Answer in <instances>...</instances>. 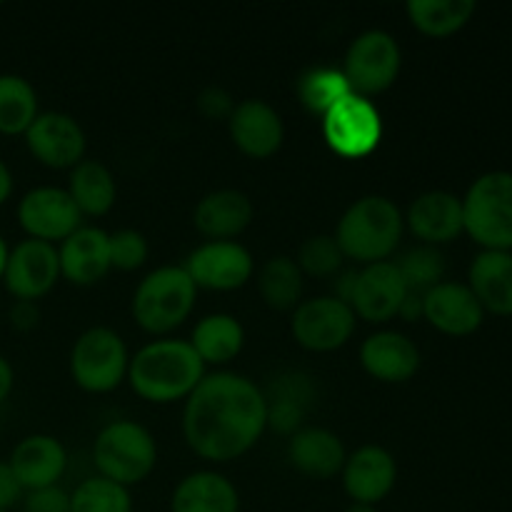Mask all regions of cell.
Listing matches in <instances>:
<instances>
[{
	"mask_svg": "<svg viewBox=\"0 0 512 512\" xmlns=\"http://www.w3.org/2000/svg\"><path fill=\"white\" fill-rule=\"evenodd\" d=\"M345 450L343 440L328 428H300L298 433L290 435L288 440V460L298 473L313 480H330L343 473Z\"/></svg>",
	"mask_w": 512,
	"mask_h": 512,
	"instance_id": "24",
	"label": "cell"
},
{
	"mask_svg": "<svg viewBox=\"0 0 512 512\" xmlns=\"http://www.w3.org/2000/svg\"><path fill=\"white\" fill-rule=\"evenodd\" d=\"M228 133L235 148L253 160H268L283 148L285 123L278 110L263 98H245L235 103L228 118Z\"/></svg>",
	"mask_w": 512,
	"mask_h": 512,
	"instance_id": "17",
	"label": "cell"
},
{
	"mask_svg": "<svg viewBox=\"0 0 512 512\" xmlns=\"http://www.w3.org/2000/svg\"><path fill=\"white\" fill-rule=\"evenodd\" d=\"M468 288L485 313L512 315V253L480 250L468 268Z\"/></svg>",
	"mask_w": 512,
	"mask_h": 512,
	"instance_id": "25",
	"label": "cell"
},
{
	"mask_svg": "<svg viewBox=\"0 0 512 512\" xmlns=\"http://www.w3.org/2000/svg\"><path fill=\"white\" fill-rule=\"evenodd\" d=\"M400 275L405 280V288L413 295H425L430 288L445 280V255L433 245H415L408 253L395 260Z\"/></svg>",
	"mask_w": 512,
	"mask_h": 512,
	"instance_id": "34",
	"label": "cell"
},
{
	"mask_svg": "<svg viewBox=\"0 0 512 512\" xmlns=\"http://www.w3.org/2000/svg\"><path fill=\"white\" fill-rule=\"evenodd\" d=\"M190 345L208 365H228L243 353L245 348V328L235 315L230 313H210L195 323Z\"/></svg>",
	"mask_w": 512,
	"mask_h": 512,
	"instance_id": "28",
	"label": "cell"
},
{
	"mask_svg": "<svg viewBox=\"0 0 512 512\" xmlns=\"http://www.w3.org/2000/svg\"><path fill=\"white\" fill-rule=\"evenodd\" d=\"M255 218L253 200L235 188H220L203 195L193 210V225L208 240H235Z\"/></svg>",
	"mask_w": 512,
	"mask_h": 512,
	"instance_id": "23",
	"label": "cell"
},
{
	"mask_svg": "<svg viewBox=\"0 0 512 512\" xmlns=\"http://www.w3.org/2000/svg\"><path fill=\"white\" fill-rule=\"evenodd\" d=\"M268 430L265 390L240 373H205L183 408V438L198 458L230 463L258 445Z\"/></svg>",
	"mask_w": 512,
	"mask_h": 512,
	"instance_id": "1",
	"label": "cell"
},
{
	"mask_svg": "<svg viewBox=\"0 0 512 512\" xmlns=\"http://www.w3.org/2000/svg\"><path fill=\"white\" fill-rule=\"evenodd\" d=\"M475 0H408L410 25L428 38H450L475 15Z\"/></svg>",
	"mask_w": 512,
	"mask_h": 512,
	"instance_id": "30",
	"label": "cell"
},
{
	"mask_svg": "<svg viewBox=\"0 0 512 512\" xmlns=\"http://www.w3.org/2000/svg\"><path fill=\"white\" fill-rule=\"evenodd\" d=\"M38 115L33 83L18 73H0V135H25Z\"/></svg>",
	"mask_w": 512,
	"mask_h": 512,
	"instance_id": "32",
	"label": "cell"
},
{
	"mask_svg": "<svg viewBox=\"0 0 512 512\" xmlns=\"http://www.w3.org/2000/svg\"><path fill=\"white\" fill-rule=\"evenodd\" d=\"M93 463L100 478L130 490L148 480L158 465V443L145 425L113 420L95 435Z\"/></svg>",
	"mask_w": 512,
	"mask_h": 512,
	"instance_id": "5",
	"label": "cell"
},
{
	"mask_svg": "<svg viewBox=\"0 0 512 512\" xmlns=\"http://www.w3.org/2000/svg\"><path fill=\"white\" fill-rule=\"evenodd\" d=\"M305 275L290 255H275L258 270V293L273 310H295L303 300Z\"/></svg>",
	"mask_w": 512,
	"mask_h": 512,
	"instance_id": "31",
	"label": "cell"
},
{
	"mask_svg": "<svg viewBox=\"0 0 512 512\" xmlns=\"http://www.w3.org/2000/svg\"><path fill=\"white\" fill-rule=\"evenodd\" d=\"M315 400V385L305 373H283L270 383L265 393L268 403V428L278 435H295L305 423Z\"/></svg>",
	"mask_w": 512,
	"mask_h": 512,
	"instance_id": "27",
	"label": "cell"
},
{
	"mask_svg": "<svg viewBox=\"0 0 512 512\" xmlns=\"http://www.w3.org/2000/svg\"><path fill=\"white\" fill-rule=\"evenodd\" d=\"M403 65L400 45L388 30L370 28L365 33L355 35L353 43L345 50L343 75L348 80L350 90L363 98L385 93L395 85Z\"/></svg>",
	"mask_w": 512,
	"mask_h": 512,
	"instance_id": "8",
	"label": "cell"
},
{
	"mask_svg": "<svg viewBox=\"0 0 512 512\" xmlns=\"http://www.w3.org/2000/svg\"><path fill=\"white\" fill-rule=\"evenodd\" d=\"M183 268L198 290L233 293L250 283L255 260L238 240H205L188 255Z\"/></svg>",
	"mask_w": 512,
	"mask_h": 512,
	"instance_id": "11",
	"label": "cell"
},
{
	"mask_svg": "<svg viewBox=\"0 0 512 512\" xmlns=\"http://www.w3.org/2000/svg\"><path fill=\"white\" fill-rule=\"evenodd\" d=\"M345 512H378V508L375 505H363V503H350L348 508H345Z\"/></svg>",
	"mask_w": 512,
	"mask_h": 512,
	"instance_id": "47",
	"label": "cell"
},
{
	"mask_svg": "<svg viewBox=\"0 0 512 512\" xmlns=\"http://www.w3.org/2000/svg\"><path fill=\"white\" fill-rule=\"evenodd\" d=\"M15 218L23 233L33 240L60 245L68 235L83 225V215L75 208L68 190L58 185H38L30 188L18 200Z\"/></svg>",
	"mask_w": 512,
	"mask_h": 512,
	"instance_id": "12",
	"label": "cell"
},
{
	"mask_svg": "<svg viewBox=\"0 0 512 512\" xmlns=\"http://www.w3.org/2000/svg\"><path fill=\"white\" fill-rule=\"evenodd\" d=\"M403 230V210L395 200L385 195H363L340 215L333 238L338 240L345 260H353L363 268L390 260L403 240Z\"/></svg>",
	"mask_w": 512,
	"mask_h": 512,
	"instance_id": "3",
	"label": "cell"
},
{
	"mask_svg": "<svg viewBox=\"0 0 512 512\" xmlns=\"http://www.w3.org/2000/svg\"><path fill=\"white\" fill-rule=\"evenodd\" d=\"M23 495L25 490L20 488L18 478L13 475L8 463L0 460V510L10 512L18 503H23Z\"/></svg>",
	"mask_w": 512,
	"mask_h": 512,
	"instance_id": "41",
	"label": "cell"
},
{
	"mask_svg": "<svg viewBox=\"0 0 512 512\" xmlns=\"http://www.w3.org/2000/svg\"><path fill=\"white\" fill-rule=\"evenodd\" d=\"M23 138L30 155L50 170H73L80 160H85L88 138L83 125L60 110L40 113Z\"/></svg>",
	"mask_w": 512,
	"mask_h": 512,
	"instance_id": "13",
	"label": "cell"
},
{
	"mask_svg": "<svg viewBox=\"0 0 512 512\" xmlns=\"http://www.w3.org/2000/svg\"><path fill=\"white\" fill-rule=\"evenodd\" d=\"M355 278H358V270L353 268L340 270V273L333 278V298L343 300V303L350 305V298H353V290H355Z\"/></svg>",
	"mask_w": 512,
	"mask_h": 512,
	"instance_id": "42",
	"label": "cell"
},
{
	"mask_svg": "<svg viewBox=\"0 0 512 512\" xmlns=\"http://www.w3.org/2000/svg\"><path fill=\"white\" fill-rule=\"evenodd\" d=\"M8 320L10 325H13V330H18V333H30V330L38 328L40 323L38 303H33V300H15V303L10 305Z\"/></svg>",
	"mask_w": 512,
	"mask_h": 512,
	"instance_id": "40",
	"label": "cell"
},
{
	"mask_svg": "<svg viewBox=\"0 0 512 512\" xmlns=\"http://www.w3.org/2000/svg\"><path fill=\"white\" fill-rule=\"evenodd\" d=\"M323 140L345 160L368 158L383 140V118L373 100L345 95L323 115Z\"/></svg>",
	"mask_w": 512,
	"mask_h": 512,
	"instance_id": "9",
	"label": "cell"
},
{
	"mask_svg": "<svg viewBox=\"0 0 512 512\" xmlns=\"http://www.w3.org/2000/svg\"><path fill=\"white\" fill-rule=\"evenodd\" d=\"M58 280V245L25 238L15 248H10L3 283L5 290L15 300H33V303H38L40 298H45L55 288Z\"/></svg>",
	"mask_w": 512,
	"mask_h": 512,
	"instance_id": "14",
	"label": "cell"
},
{
	"mask_svg": "<svg viewBox=\"0 0 512 512\" xmlns=\"http://www.w3.org/2000/svg\"><path fill=\"white\" fill-rule=\"evenodd\" d=\"M355 325H358V318L348 303L333 295H318V298L300 300L290 318V333L303 350L333 353L350 343Z\"/></svg>",
	"mask_w": 512,
	"mask_h": 512,
	"instance_id": "10",
	"label": "cell"
},
{
	"mask_svg": "<svg viewBox=\"0 0 512 512\" xmlns=\"http://www.w3.org/2000/svg\"><path fill=\"white\" fill-rule=\"evenodd\" d=\"M340 478H343V490L350 503L378 508L398 483V463H395L393 453L383 445H360L345 458Z\"/></svg>",
	"mask_w": 512,
	"mask_h": 512,
	"instance_id": "16",
	"label": "cell"
},
{
	"mask_svg": "<svg viewBox=\"0 0 512 512\" xmlns=\"http://www.w3.org/2000/svg\"><path fill=\"white\" fill-rule=\"evenodd\" d=\"M300 273L315 280H333L345 268V255L333 235H310L295 255Z\"/></svg>",
	"mask_w": 512,
	"mask_h": 512,
	"instance_id": "36",
	"label": "cell"
},
{
	"mask_svg": "<svg viewBox=\"0 0 512 512\" xmlns=\"http://www.w3.org/2000/svg\"><path fill=\"white\" fill-rule=\"evenodd\" d=\"M360 365L380 383H408L420 370V348L405 333L378 330L360 345Z\"/></svg>",
	"mask_w": 512,
	"mask_h": 512,
	"instance_id": "21",
	"label": "cell"
},
{
	"mask_svg": "<svg viewBox=\"0 0 512 512\" xmlns=\"http://www.w3.org/2000/svg\"><path fill=\"white\" fill-rule=\"evenodd\" d=\"M203 378L205 363L198 358L190 340L160 338L130 355L128 383L145 403H185Z\"/></svg>",
	"mask_w": 512,
	"mask_h": 512,
	"instance_id": "2",
	"label": "cell"
},
{
	"mask_svg": "<svg viewBox=\"0 0 512 512\" xmlns=\"http://www.w3.org/2000/svg\"><path fill=\"white\" fill-rule=\"evenodd\" d=\"M463 233L480 250L512 253V173L490 170L478 175L463 195Z\"/></svg>",
	"mask_w": 512,
	"mask_h": 512,
	"instance_id": "6",
	"label": "cell"
},
{
	"mask_svg": "<svg viewBox=\"0 0 512 512\" xmlns=\"http://www.w3.org/2000/svg\"><path fill=\"white\" fill-rule=\"evenodd\" d=\"M8 465L25 493L55 488L68 468V450L55 435L35 433L15 445Z\"/></svg>",
	"mask_w": 512,
	"mask_h": 512,
	"instance_id": "20",
	"label": "cell"
},
{
	"mask_svg": "<svg viewBox=\"0 0 512 512\" xmlns=\"http://www.w3.org/2000/svg\"><path fill=\"white\" fill-rule=\"evenodd\" d=\"M0 512H5V510H0Z\"/></svg>",
	"mask_w": 512,
	"mask_h": 512,
	"instance_id": "48",
	"label": "cell"
},
{
	"mask_svg": "<svg viewBox=\"0 0 512 512\" xmlns=\"http://www.w3.org/2000/svg\"><path fill=\"white\" fill-rule=\"evenodd\" d=\"M70 512H133V498L123 485L93 475L70 493Z\"/></svg>",
	"mask_w": 512,
	"mask_h": 512,
	"instance_id": "35",
	"label": "cell"
},
{
	"mask_svg": "<svg viewBox=\"0 0 512 512\" xmlns=\"http://www.w3.org/2000/svg\"><path fill=\"white\" fill-rule=\"evenodd\" d=\"M15 388V370L5 355H0V405L10 398Z\"/></svg>",
	"mask_w": 512,
	"mask_h": 512,
	"instance_id": "44",
	"label": "cell"
},
{
	"mask_svg": "<svg viewBox=\"0 0 512 512\" xmlns=\"http://www.w3.org/2000/svg\"><path fill=\"white\" fill-rule=\"evenodd\" d=\"M405 295H408V288H405V280L395 260H383V263L363 265L358 270L350 308L358 320H365L370 325H385L398 318Z\"/></svg>",
	"mask_w": 512,
	"mask_h": 512,
	"instance_id": "15",
	"label": "cell"
},
{
	"mask_svg": "<svg viewBox=\"0 0 512 512\" xmlns=\"http://www.w3.org/2000/svg\"><path fill=\"white\" fill-rule=\"evenodd\" d=\"M403 218L420 245L440 248L463 235V200L448 190H428L408 205Z\"/></svg>",
	"mask_w": 512,
	"mask_h": 512,
	"instance_id": "19",
	"label": "cell"
},
{
	"mask_svg": "<svg viewBox=\"0 0 512 512\" xmlns=\"http://www.w3.org/2000/svg\"><path fill=\"white\" fill-rule=\"evenodd\" d=\"M23 512H70V495L63 488H45L33 490V493L23 495L20 503Z\"/></svg>",
	"mask_w": 512,
	"mask_h": 512,
	"instance_id": "39",
	"label": "cell"
},
{
	"mask_svg": "<svg viewBox=\"0 0 512 512\" xmlns=\"http://www.w3.org/2000/svg\"><path fill=\"white\" fill-rule=\"evenodd\" d=\"M150 245L140 230L123 228L110 233V268L120 273H133L148 263Z\"/></svg>",
	"mask_w": 512,
	"mask_h": 512,
	"instance_id": "37",
	"label": "cell"
},
{
	"mask_svg": "<svg viewBox=\"0 0 512 512\" xmlns=\"http://www.w3.org/2000/svg\"><path fill=\"white\" fill-rule=\"evenodd\" d=\"M60 278L88 288L110 273V233L95 225H80L58 245Z\"/></svg>",
	"mask_w": 512,
	"mask_h": 512,
	"instance_id": "22",
	"label": "cell"
},
{
	"mask_svg": "<svg viewBox=\"0 0 512 512\" xmlns=\"http://www.w3.org/2000/svg\"><path fill=\"white\" fill-rule=\"evenodd\" d=\"M350 93L353 90H350L348 80H345L340 68H323L320 65V68L305 70L298 80L300 103H303L305 110L320 115V118Z\"/></svg>",
	"mask_w": 512,
	"mask_h": 512,
	"instance_id": "33",
	"label": "cell"
},
{
	"mask_svg": "<svg viewBox=\"0 0 512 512\" xmlns=\"http://www.w3.org/2000/svg\"><path fill=\"white\" fill-rule=\"evenodd\" d=\"M198 288L183 265H160L150 270L133 290L130 313L150 335H168L190 318Z\"/></svg>",
	"mask_w": 512,
	"mask_h": 512,
	"instance_id": "4",
	"label": "cell"
},
{
	"mask_svg": "<svg viewBox=\"0 0 512 512\" xmlns=\"http://www.w3.org/2000/svg\"><path fill=\"white\" fill-rule=\"evenodd\" d=\"M8 255H10V245L5 243V238H3V235H0V283H3L5 265H8Z\"/></svg>",
	"mask_w": 512,
	"mask_h": 512,
	"instance_id": "46",
	"label": "cell"
},
{
	"mask_svg": "<svg viewBox=\"0 0 512 512\" xmlns=\"http://www.w3.org/2000/svg\"><path fill=\"white\" fill-rule=\"evenodd\" d=\"M195 105H198V113L205 120H225V123H228V118L235 110L233 95L225 88H220V85H208L205 90H200Z\"/></svg>",
	"mask_w": 512,
	"mask_h": 512,
	"instance_id": "38",
	"label": "cell"
},
{
	"mask_svg": "<svg viewBox=\"0 0 512 512\" xmlns=\"http://www.w3.org/2000/svg\"><path fill=\"white\" fill-rule=\"evenodd\" d=\"M70 378L83 393L105 395L118 390L128 380L130 353L120 333L105 325H95L70 348Z\"/></svg>",
	"mask_w": 512,
	"mask_h": 512,
	"instance_id": "7",
	"label": "cell"
},
{
	"mask_svg": "<svg viewBox=\"0 0 512 512\" xmlns=\"http://www.w3.org/2000/svg\"><path fill=\"white\" fill-rule=\"evenodd\" d=\"M68 195L73 198L80 215L103 218L118 200V183L113 170L100 160H80L68 173Z\"/></svg>",
	"mask_w": 512,
	"mask_h": 512,
	"instance_id": "29",
	"label": "cell"
},
{
	"mask_svg": "<svg viewBox=\"0 0 512 512\" xmlns=\"http://www.w3.org/2000/svg\"><path fill=\"white\" fill-rule=\"evenodd\" d=\"M13 190H15V178H13V170L8 168L3 158H0V208L13 198Z\"/></svg>",
	"mask_w": 512,
	"mask_h": 512,
	"instance_id": "45",
	"label": "cell"
},
{
	"mask_svg": "<svg viewBox=\"0 0 512 512\" xmlns=\"http://www.w3.org/2000/svg\"><path fill=\"white\" fill-rule=\"evenodd\" d=\"M398 318H403L405 323H415V320L423 318V295H405L403 305L398 310Z\"/></svg>",
	"mask_w": 512,
	"mask_h": 512,
	"instance_id": "43",
	"label": "cell"
},
{
	"mask_svg": "<svg viewBox=\"0 0 512 512\" xmlns=\"http://www.w3.org/2000/svg\"><path fill=\"white\" fill-rule=\"evenodd\" d=\"M423 320L450 338H468L483 328L485 310L468 283L443 280L423 295Z\"/></svg>",
	"mask_w": 512,
	"mask_h": 512,
	"instance_id": "18",
	"label": "cell"
},
{
	"mask_svg": "<svg viewBox=\"0 0 512 512\" xmlns=\"http://www.w3.org/2000/svg\"><path fill=\"white\" fill-rule=\"evenodd\" d=\"M170 512H240V493L223 473L195 470L175 485Z\"/></svg>",
	"mask_w": 512,
	"mask_h": 512,
	"instance_id": "26",
	"label": "cell"
}]
</instances>
